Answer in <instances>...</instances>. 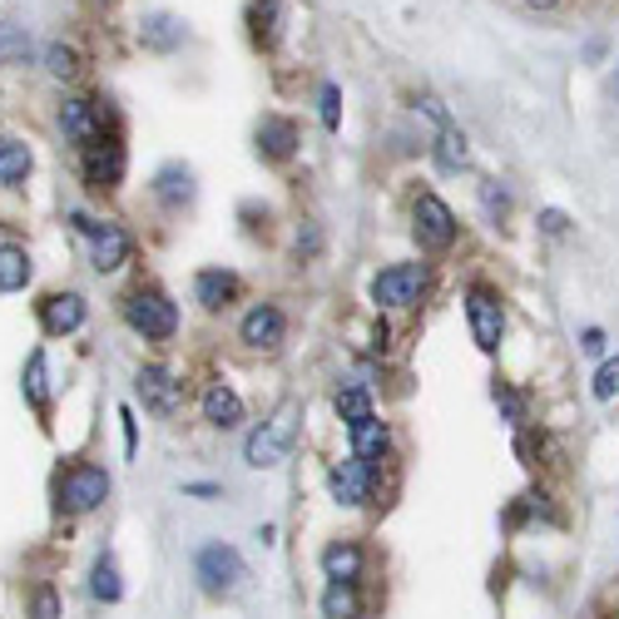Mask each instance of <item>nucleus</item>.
Returning a JSON list of instances; mask_svg holds the SVG:
<instances>
[{"label": "nucleus", "mask_w": 619, "mask_h": 619, "mask_svg": "<svg viewBox=\"0 0 619 619\" xmlns=\"http://www.w3.org/2000/svg\"><path fill=\"white\" fill-rule=\"evenodd\" d=\"M496 407H500V411H506V417H510V421H516V427H520V421H526V401H520V397H516V391H510V387H506V382H496Z\"/></svg>", "instance_id": "34"}, {"label": "nucleus", "mask_w": 619, "mask_h": 619, "mask_svg": "<svg viewBox=\"0 0 619 619\" xmlns=\"http://www.w3.org/2000/svg\"><path fill=\"white\" fill-rule=\"evenodd\" d=\"M352 456H357V461H367V466H377V461L382 456H387V427H382V421H377V411H372V417L367 421H352Z\"/></svg>", "instance_id": "17"}, {"label": "nucleus", "mask_w": 619, "mask_h": 619, "mask_svg": "<svg viewBox=\"0 0 619 619\" xmlns=\"http://www.w3.org/2000/svg\"><path fill=\"white\" fill-rule=\"evenodd\" d=\"M45 70H51L55 80H70V75H80V55L55 41V45H45Z\"/></svg>", "instance_id": "30"}, {"label": "nucleus", "mask_w": 619, "mask_h": 619, "mask_svg": "<svg viewBox=\"0 0 619 619\" xmlns=\"http://www.w3.org/2000/svg\"><path fill=\"white\" fill-rule=\"evenodd\" d=\"M31 144L21 140H0V184H21L31 174Z\"/></svg>", "instance_id": "24"}, {"label": "nucleus", "mask_w": 619, "mask_h": 619, "mask_svg": "<svg viewBox=\"0 0 619 619\" xmlns=\"http://www.w3.org/2000/svg\"><path fill=\"white\" fill-rule=\"evenodd\" d=\"M154 194H159L169 209H179V203L194 199V174L184 169V164H169V169L159 174V184H154Z\"/></svg>", "instance_id": "23"}, {"label": "nucleus", "mask_w": 619, "mask_h": 619, "mask_svg": "<svg viewBox=\"0 0 619 619\" xmlns=\"http://www.w3.org/2000/svg\"><path fill=\"white\" fill-rule=\"evenodd\" d=\"M85 179H90V189H114V184L124 179V150L114 140H90L85 144Z\"/></svg>", "instance_id": "10"}, {"label": "nucleus", "mask_w": 619, "mask_h": 619, "mask_svg": "<svg viewBox=\"0 0 619 619\" xmlns=\"http://www.w3.org/2000/svg\"><path fill=\"white\" fill-rule=\"evenodd\" d=\"M292 431H298V407L288 401V407H278V411H273V417L248 436V446H243L248 466H278V461L288 456V446H292Z\"/></svg>", "instance_id": "2"}, {"label": "nucleus", "mask_w": 619, "mask_h": 619, "mask_svg": "<svg viewBox=\"0 0 619 619\" xmlns=\"http://www.w3.org/2000/svg\"><path fill=\"white\" fill-rule=\"evenodd\" d=\"M239 338L248 342V347H268L273 352L283 342V312L273 308V302H258V308L239 322Z\"/></svg>", "instance_id": "13"}, {"label": "nucleus", "mask_w": 619, "mask_h": 619, "mask_svg": "<svg viewBox=\"0 0 619 619\" xmlns=\"http://www.w3.org/2000/svg\"><path fill=\"white\" fill-rule=\"evenodd\" d=\"M579 342H585V352H595V357L605 352V332H599V328H585V338H579Z\"/></svg>", "instance_id": "38"}, {"label": "nucleus", "mask_w": 619, "mask_h": 619, "mask_svg": "<svg viewBox=\"0 0 619 619\" xmlns=\"http://www.w3.org/2000/svg\"><path fill=\"white\" fill-rule=\"evenodd\" d=\"M480 203H486V213H490V223H500L510 213V194L500 189V184H480Z\"/></svg>", "instance_id": "32"}, {"label": "nucleus", "mask_w": 619, "mask_h": 619, "mask_svg": "<svg viewBox=\"0 0 619 619\" xmlns=\"http://www.w3.org/2000/svg\"><path fill=\"white\" fill-rule=\"evenodd\" d=\"M31 619H60V599H55V589H51V585H41V589H35Z\"/></svg>", "instance_id": "35"}, {"label": "nucleus", "mask_w": 619, "mask_h": 619, "mask_svg": "<svg viewBox=\"0 0 619 619\" xmlns=\"http://www.w3.org/2000/svg\"><path fill=\"white\" fill-rule=\"evenodd\" d=\"M104 496H110V476H104V466L80 461V466H70L60 476V506L70 510V516H85V510L104 506Z\"/></svg>", "instance_id": "4"}, {"label": "nucleus", "mask_w": 619, "mask_h": 619, "mask_svg": "<svg viewBox=\"0 0 619 619\" xmlns=\"http://www.w3.org/2000/svg\"><path fill=\"white\" fill-rule=\"evenodd\" d=\"M540 229H545V233H565V213L545 209V213H540Z\"/></svg>", "instance_id": "37"}, {"label": "nucleus", "mask_w": 619, "mask_h": 619, "mask_svg": "<svg viewBox=\"0 0 619 619\" xmlns=\"http://www.w3.org/2000/svg\"><path fill=\"white\" fill-rule=\"evenodd\" d=\"M427 288V263H397V268H382L372 278V298L382 308H411Z\"/></svg>", "instance_id": "5"}, {"label": "nucleus", "mask_w": 619, "mask_h": 619, "mask_svg": "<svg viewBox=\"0 0 619 619\" xmlns=\"http://www.w3.org/2000/svg\"><path fill=\"white\" fill-rule=\"evenodd\" d=\"M203 417H209L213 427H223V431L239 427V421H243L239 391H233V387H209V391H203Z\"/></svg>", "instance_id": "19"}, {"label": "nucleus", "mask_w": 619, "mask_h": 619, "mask_svg": "<svg viewBox=\"0 0 619 619\" xmlns=\"http://www.w3.org/2000/svg\"><path fill=\"white\" fill-rule=\"evenodd\" d=\"M31 283V258L15 243H0V292H15Z\"/></svg>", "instance_id": "22"}, {"label": "nucleus", "mask_w": 619, "mask_h": 619, "mask_svg": "<svg viewBox=\"0 0 619 619\" xmlns=\"http://www.w3.org/2000/svg\"><path fill=\"white\" fill-rule=\"evenodd\" d=\"M322 615L328 619H362L357 579H328V589H322Z\"/></svg>", "instance_id": "18"}, {"label": "nucleus", "mask_w": 619, "mask_h": 619, "mask_svg": "<svg viewBox=\"0 0 619 619\" xmlns=\"http://www.w3.org/2000/svg\"><path fill=\"white\" fill-rule=\"evenodd\" d=\"M338 411L347 417V427L352 421H367L372 417V397L362 387H347V391H338Z\"/></svg>", "instance_id": "31"}, {"label": "nucleus", "mask_w": 619, "mask_h": 619, "mask_svg": "<svg viewBox=\"0 0 619 619\" xmlns=\"http://www.w3.org/2000/svg\"><path fill=\"white\" fill-rule=\"evenodd\" d=\"M25 397H31L35 411H45V401H51V382H45V352H31V362H25Z\"/></svg>", "instance_id": "29"}, {"label": "nucleus", "mask_w": 619, "mask_h": 619, "mask_svg": "<svg viewBox=\"0 0 619 619\" xmlns=\"http://www.w3.org/2000/svg\"><path fill=\"white\" fill-rule=\"evenodd\" d=\"M134 387H140L144 407L164 411V417H169V411H179V401H184V382H174L169 367H140Z\"/></svg>", "instance_id": "11"}, {"label": "nucleus", "mask_w": 619, "mask_h": 619, "mask_svg": "<svg viewBox=\"0 0 619 619\" xmlns=\"http://www.w3.org/2000/svg\"><path fill=\"white\" fill-rule=\"evenodd\" d=\"M31 55H35L31 35H25L21 25H5V21H0V65H25Z\"/></svg>", "instance_id": "26"}, {"label": "nucleus", "mask_w": 619, "mask_h": 619, "mask_svg": "<svg viewBox=\"0 0 619 619\" xmlns=\"http://www.w3.org/2000/svg\"><path fill=\"white\" fill-rule=\"evenodd\" d=\"M124 318H130V328L144 332L150 342H164V338H174V332H179V308H174L159 288L130 292V298H124Z\"/></svg>", "instance_id": "1"}, {"label": "nucleus", "mask_w": 619, "mask_h": 619, "mask_svg": "<svg viewBox=\"0 0 619 619\" xmlns=\"http://www.w3.org/2000/svg\"><path fill=\"white\" fill-rule=\"evenodd\" d=\"M278 0H248V35L253 45H273L278 41Z\"/></svg>", "instance_id": "20"}, {"label": "nucleus", "mask_w": 619, "mask_h": 619, "mask_svg": "<svg viewBox=\"0 0 619 619\" xmlns=\"http://www.w3.org/2000/svg\"><path fill=\"white\" fill-rule=\"evenodd\" d=\"M342 95H338V85H322V124L328 130H338V120H342Z\"/></svg>", "instance_id": "36"}, {"label": "nucleus", "mask_w": 619, "mask_h": 619, "mask_svg": "<svg viewBox=\"0 0 619 619\" xmlns=\"http://www.w3.org/2000/svg\"><path fill=\"white\" fill-rule=\"evenodd\" d=\"M60 130H65V140H75L85 150L90 140L104 134V110L95 100H65L60 104Z\"/></svg>", "instance_id": "12"}, {"label": "nucleus", "mask_w": 619, "mask_h": 619, "mask_svg": "<svg viewBox=\"0 0 619 619\" xmlns=\"http://www.w3.org/2000/svg\"><path fill=\"white\" fill-rule=\"evenodd\" d=\"M431 154H436V164L441 169H466V159H471V150H466V134L461 130H441L436 134V144H431Z\"/></svg>", "instance_id": "25"}, {"label": "nucleus", "mask_w": 619, "mask_h": 619, "mask_svg": "<svg viewBox=\"0 0 619 619\" xmlns=\"http://www.w3.org/2000/svg\"><path fill=\"white\" fill-rule=\"evenodd\" d=\"M411 229H417V243L421 248H451L456 243V213L436 199V194H421L417 199V213H411Z\"/></svg>", "instance_id": "8"}, {"label": "nucleus", "mask_w": 619, "mask_h": 619, "mask_svg": "<svg viewBox=\"0 0 619 619\" xmlns=\"http://www.w3.org/2000/svg\"><path fill=\"white\" fill-rule=\"evenodd\" d=\"M184 41V25L174 21V15H150L144 21V45H154V51H169V45Z\"/></svg>", "instance_id": "28"}, {"label": "nucleus", "mask_w": 619, "mask_h": 619, "mask_svg": "<svg viewBox=\"0 0 619 619\" xmlns=\"http://www.w3.org/2000/svg\"><path fill=\"white\" fill-rule=\"evenodd\" d=\"M41 322H45V332H75L85 322V298L80 292H55V298H45L41 302Z\"/></svg>", "instance_id": "14"}, {"label": "nucleus", "mask_w": 619, "mask_h": 619, "mask_svg": "<svg viewBox=\"0 0 619 619\" xmlns=\"http://www.w3.org/2000/svg\"><path fill=\"white\" fill-rule=\"evenodd\" d=\"M292 150H298V124L283 120V114H268L258 124V154L263 159H288Z\"/></svg>", "instance_id": "15"}, {"label": "nucleus", "mask_w": 619, "mask_h": 619, "mask_svg": "<svg viewBox=\"0 0 619 619\" xmlns=\"http://www.w3.org/2000/svg\"><path fill=\"white\" fill-rule=\"evenodd\" d=\"M90 589H95V599H104V605H114V599L124 595V585H120V565H114L110 555H104V560H95Z\"/></svg>", "instance_id": "27"}, {"label": "nucleus", "mask_w": 619, "mask_h": 619, "mask_svg": "<svg viewBox=\"0 0 619 619\" xmlns=\"http://www.w3.org/2000/svg\"><path fill=\"white\" fill-rule=\"evenodd\" d=\"M530 11H560V0H526Z\"/></svg>", "instance_id": "39"}, {"label": "nucleus", "mask_w": 619, "mask_h": 619, "mask_svg": "<svg viewBox=\"0 0 619 619\" xmlns=\"http://www.w3.org/2000/svg\"><path fill=\"white\" fill-rule=\"evenodd\" d=\"M194 298H199L209 312H219V308H229V302L239 298V278L223 273V268H203L199 278H194Z\"/></svg>", "instance_id": "16"}, {"label": "nucleus", "mask_w": 619, "mask_h": 619, "mask_svg": "<svg viewBox=\"0 0 619 619\" xmlns=\"http://www.w3.org/2000/svg\"><path fill=\"white\" fill-rule=\"evenodd\" d=\"M615 95H619V80H615Z\"/></svg>", "instance_id": "40"}, {"label": "nucleus", "mask_w": 619, "mask_h": 619, "mask_svg": "<svg viewBox=\"0 0 619 619\" xmlns=\"http://www.w3.org/2000/svg\"><path fill=\"white\" fill-rule=\"evenodd\" d=\"M466 318H471V338H476L480 352H496L500 338H506V312H500V298L490 288H471L466 292Z\"/></svg>", "instance_id": "7"}, {"label": "nucleus", "mask_w": 619, "mask_h": 619, "mask_svg": "<svg viewBox=\"0 0 619 619\" xmlns=\"http://www.w3.org/2000/svg\"><path fill=\"white\" fill-rule=\"evenodd\" d=\"M194 575H199V585L209 589V595H229V589L243 585V555L233 545H223V540H213V545L199 550Z\"/></svg>", "instance_id": "3"}, {"label": "nucleus", "mask_w": 619, "mask_h": 619, "mask_svg": "<svg viewBox=\"0 0 619 619\" xmlns=\"http://www.w3.org/2000/svg\"><path fill=\"white\" fill-rule=\"evenodd\" d=\"M372 480H377V466H367V461H357V456L328 471V486H332V496H338L342 506H367Z\"/></svg>", "instance_id": "9"}, {"label": "nucleus", "mask_w": 619, "mask_h": 619, "mask_svg": "<svg viewBox=\"0 0 619 619\" xmlns=\"http://www.w3.org/2000/svg\"><path fill=\"white\" fill-rule=\"evenodd\" d=\"M615 391H619V357H609L605 367L595 372V397H599V401H609Z\"/></svg>", "instance_id": "33"}, {"label": "nucleus", "mask_w": 619, "mask_h": 619, "mask_svg": "<svg viewBox=\"0 0 619 619\" xmlns=\"http://www.w3.org/2000/svg\"><path fill=\"white\" fill-rule=\"evenodd\" d=\"M75 229L90 239V263L100 273H114L124 258H130V239H124L120 223H100V219H85V213H75Z\"/></svg>", "instance_id": "6"}, {"label": "nucleus", "mask_w": 619, "mask_h": 619, "mask_svg": "<svg viewBox=\"0 0 619 619\" xmlns=\"http://www.w3.org/2000/svg\"><path fill=\"white\" fill-rule=\"evenodd\" d=\"M322 570H328V579H357V570H362V550L352 545V540H338V545L322 550Z\"/></svg>", "instance_id": "21"}]
</instances>
